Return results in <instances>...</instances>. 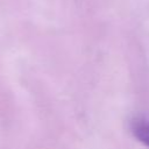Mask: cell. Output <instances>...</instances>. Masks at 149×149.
I'll list each match as a JSON object with an SVG mask.
<instances>
[{"label":"cell","mask_w":149,"mask_h":149,"mask_svg":"<svg viewBox=\"0 0 149 149\" xmlns=\"http://www.w3.org/2000/svg\"><path fill=\"white\" fill-rule=\"evenodd\" d=\"M134 136L143 144L149 147V120H137L133 125Z\"/></svg>","instance_id":"obj_1"}]
</instances>
